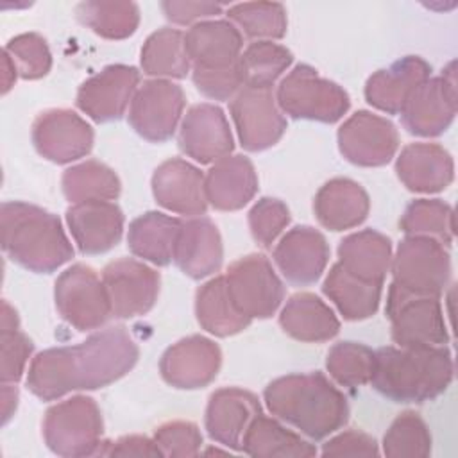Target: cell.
<instances>
[{
  "instance_id": "f1b7e54d",
  "label": "cell",
  "mask_w": 458,
  "mask_h": 458,
  "mask_svg": "<svg viewBox=\"0 0 458 458\" xmlns=\"http://www.w3.org/2000/svg\"><path fill=\"white\" fill-rule=\"evenodd\" d=\"M370 200L361 184L347 177L327 181L315 195L313 211L318 224L329 231H345L365 222Z\"/></svg>"
},
{
  "instance_id": "30bf717a",
  "label": "cell",
  "mask_w": 458,
  "mask_h": 458,
  "mask_svg": "<svg viewBox=\"0 0 458 458\" xmlns=\"http://www.w3.org/2000/svg\"><path fill=\"white\" fill-rule=\"evenodd\" d=\"M224 277L234 304L249 318L272 317L284 299L283 281L263 254H247L233 261Z\"/></svg>"
},
{
  "instance_id": "8992f818",
  "label": "cell",
  "mask_w": 458,
  "mask_h": 458,
  "mask_svg": "<svg viewBox=\"0 0 458 458\" xmlns=\"http://www.w3.org/2000/svg\"><path fill=\"white\" fill-rule=\"evenodd\" d=\"M279 109L295 120L335 123L349 111L347 91L336 82L324 79L310 64L293 66L276 91Z\"/></svg>"
},
{
  "instance_id": "ab89813d",
  "label": "cell",
  "mask_w": 458,
  "mask_h": 458,
  "mask_svg": "<svg viewBox=\"0 0 458 458\" xmlns=\"http://www.w3.org/2000/svg\"><path fill=\"white\" fill-rule=\"evenodd\" d=\"M399 225L406 234L429 236L442 245H451L454 238L453 208L440 199H417L410 202Z\"/></svg>"
},
{
  "instance_id": "7dc6e473",
  "label": "cell",
  "mask_w": 458,
  "mask_h": 458,
  "mask_svg": "<svg viewBox=\"0 0 458 458\" xmlns=\"http://www.w3.org/2000/svg\"><path fill=\"white\" fill-rule=\"evenodd\" d=\"M154 440L163 456H197L202 447V433L190 420H170L154 431Z\"/></svg>"
},
{
  "instance_id": "4316f807",
  "label": "cell",
  "mask_w": 458,
  "mask_h": 458,
  "mask_svg": "<svg viewBox=\"0 0 458 458\" xmlns=\"http://www.w3.org/2000/svg\"><path fill=\"white\" fill-rule=\"evenodd\" d=\"M399 181L415 193H437L445 190L454 179L451 154L438 143H410L395 161Z\"/></svg>"
},
{
  "instance_id": "7a4b0ae2",
  "label": "cell",
  "mask_w": 458,
  "mask_h": 458,
  "mask_svg": "<svg viewBox=\"0 0 458 458\" xmlns=\"http://www.w3.org/2000/svg\"><path fill=\"white\" fill-rule=\"evenodd\" d=\"M263 399L272 415L311 440H322L349 420L345 395L322 372L286 374L270 381Z\"/></svg>"
},
{
  "instance_id": "ee69618b",
  "label": "cell",
  "mask_w": 458,
  "mask_h": 458,
  "mask_svg": "<svg viewBox=\"0 0 458 458\" xmlns=\"http://www.w3.org/2000/svg\"><path fill=\"white\" fill-rule=\"evenodd\" d=\"M381 445L386 456H429L431 433L419 413L406 410L392 420Z\"/></svg>"
},
{
  "instance_id": "d590c367",
  "label": "cell",
  "mask_w": 458,
  "mask_h": 458,
  "mask_svg": "<svg viewBox=\"0 0 458 458\" xmlns=\"http://www.w3.org/2000/svg\"><path fill=\"white\" fill-rule=\"evenodd\" d=\"M140 63L143 73L150 77L184 79L191 68L184 34L172 27H163L152 32L141 47Z\"/></svg>"
},
{
  "instance_id": "f6af8a7d",
  "label": "cell",
  "mask_w": 458,
  "mask_h": 458,
  "mask_svg": "<svg viewBox=\"0 0 458 458\" xmlns=\"http://www.w3.org/2000/svg\"><path fill=\"white\" fill-rule=\"evenodd\" d=\"M21 79L36 81L45 77L52 68V54L43 36L36 32H25L18 34L13 39L7 41L4 48Z\"/></svg>"
},
{
  "instance_id": "484cf974",
  "label": "cell",
  "mask_w": 458,
  "mask_h": 458,
  "mask_svg": "<svg viewBox=\"0 0 458 458\" xmlns=\"http://www.w3.org/2000/svg\"><path fill=\"white\" fill-rule=\"evenodd\" d=\"M224 247L218 227L208 216L181 222L174 263L191 279L208 277L222 267Z\"/></svg>"
},
{
  "instance_id": "ba28073f",
  "label": "cell",
  "mask_w": 458,
  "mask_h": 458,
  "mask_svg": "<svg viewBox=\"0 0 458 458\" xmlns=\"http://www.w3.org/2000/svg\"><path fill=\"white\" fill-rule=\"evenodd\" d=\"M394 284L420 295H442L451 277V256L438 240L406 234L392 254Z\"/></svg>"
},
{
  "instance_id": "2e32d148",
  "label": "cell",
  "mask_w": 458,
  "mask_h": 458,
  "mask_svg": "<svg viewBox=\"0 0 458 458\" xmlns=\"http://www.w3.org/2000/svg\"><path fill=\"white\" fill-rule=\"evenodd\" d=\"M338 150L352 165L383 166L397 152L399 132L385 116L356 111L338 129Z\"/></svg>"
},
{
  "instance_id": "6da1fadb",
  "label": "cell",
  "mask_w": 458,
  "mask_h": 458,
  "mask_svg": "<svg viewBox=\"0 0 458 458\" xmlns=\"http://www.w3.org/2000/svg\"><path fill=\"white\" fill-rule=\"evenodd\" d=\"M140 349L123 326L91 333L77 345L38 352L27 372L29 390L41 401H55L70 392L104 388L123 377L138 361Z\"/></svg>"
},
{
  "instance_id": "52a82bcc",
  "label": "cell",
  "mask_w": 458,
  "mask_h": 458,
  "mask_svg": "<svg viewBox=\"0 0 458 458\" xmlns=\"http://www.w3.org/2000/svg\"><path fill=\"white\" fill-rule=\"evenodd\" d=\"M385 315L390 320L392 340L399 347L445 345L449 329L438 295H420L388 286Z\"/></svg>"
},
{
  "instance_id": "5b68a950",
  "label": "cell",
  "mask_w": 458,
  "mask_h": 458,
  "mask_svg": "<svg viewBox=\"0 0 458 458\" xmlns=\"http://www.w3.org/2000/svg\"><path fill=\"white\" fill-rule=\"evenodd\" d=\"M104 420L93 397L73 395L45 411L43 438L54 454L75 458L98 454Z\"/></svg>"
},
{
  "instance_id": "e575fe53",
  "label": "cell",
  "mask_w": 458,
  "mask_h": 458,
  "mask_svg": "<svg viewBox=\"0 0 458 458\" xmlns=\"http://www.w3.org/2000/svg\"><path fill=\"white\" fill-rule=\"evenodd\" d=\"M242 453L261 458H310L317 454V447L279 420L259 413L243 435Z\"/></svg>"
},
{
  "instance_id": "b9f144b4",
  "label": "cell",
  "mask_w": 458,
  "mask_h": 458,
  "mask_svg": "<svg viewBox=\"0 0 458 458\" xmlns=\"http://www.w3.org/2000/svg\"><path fill=\"white\" fill-rule=\"evenodd\" d=\"M376 351L358 342H338L326 356V369L329 376L345 388H358L370 383L374 372Z\"/></svg>"
},
{
  "instance_id": "681fc988",
  "label": "cell",
  "mask_w": 458,
  "mask_h": 458,
  "mask_svg": "<svg viewBox=\"0 0 458 458\" xmlns=\"http://www.w3.org/2000/svg\"><path fill=\"white\" fill-rule=\"evenodd\" d=\"M161 9L172 23L188 25L193 21H204V18H211L222 13V5L215 2H161Z\"/></svg>"
},
{
  "instance_id": "5bb4252c",
  "label": "cell",
  "mask_w": 458,
  "mask_h": 458,
  "mask_svg": "<svg viewBox=\"0 0 458 458\" xmlns=\"http://www.w3.org/2000/svg\"><path fill=\"white\" fill-rule=\"evenodd\" d=\"M111 313L114 318H134L148 313L159 295V274L134 258H120L102 270Z\"/></svg>"
},
{
  "instance_id": "ac0fdd59",
  "label": "cell",
  "mask_w": 458,
  "mask_h": 458,
  "mask_svg": "<svg viewBox=\"0 0 458 458\" xmlns=\"http://www.w3.org/2000/svg\"><path fill=\"white\" fill-rule=\"evenodd\" d=\"M220 365V347L211 338L190 335L163 352L159 372L170 386L195 390L208 386L216 377Z\"/></svg>"
},
{
  "instance_id": "7402d4cb",
  "label": "cell",
  "mask_w": 458,
  "mask_h": 458,
  "mask_svg": "<svg viewBox=\"0 0 458 458\" xmlns=\"http://www.w3.org/2000/svg\"><path fill=\"white\" fill-rule=\"evenodd\" d=\"M259 413L261 404L256 394L238 386H225L209 395L204 426L211 440L227 449L242 451L243 435Z\"/></svg>"
},
{
  "instance_id": "f907efd6",
  "label": "cell",
  "mask_w": 458,
  "mask_h": 458,
  "mask_svg": "<svg viewBox=\"0 0 458 458\" xmlns=\"http://www.w3.org/2000/svg\"><path fill=\"white\" fill-rule=\"evenodd\" d=\"M106 456H163L154 438L143 435L120 437L114 442H102L100 453Z\"/></svg>"
},
{
  "instance_id": "e0dca14e",
  "label": "cell",
  "mask_w": 458,
  "mask_h": 458,
  "mask_svg": "<svg viewBox=\"0 0 458 458\" xmlns=\"http://www.w3.org/2000/svg\"><path fill=\"white\" fill-rule=\"evenodd\" d=\"M138 84V68L129 64H109L79 86L75 104L98 123L120 120L131 106Z\"/></svg>"
},
{
  "instance_id": "603a6c76",
  "label": "cell",
  "mask_w": 458,
  "mask_h": 458,
  "mask_svg": "<svg viewBox=\"0 0 458 458\" xmlns=\"http://www.w3.org/2000/svg\"><path fill=\"white\" fill-rule=\"evenodd\" d=\"M204 177L206 175L186 159H166L152 175L154 199L172 213L202 216L208 209Z\"/></svg>"
},
{
  "instance_id": "f546056e",
  "label": "cell",
  "mask_w": 458,
  "mask_h": 458,
  "mask_svg": "<svg viewBox=\"0 0 458 458\" xmlns=\"http://www.w3.org/2000/svg\"><path fill=\"white\" fill-rule=\"evenodd\" d=\"M279 324L288 336L308 344L327 342L340 331V320L329 304L310 292L295 293L286 301Z\"/></svg>"
},
{
  "instance_id": "44dd1931",
  "label": "cell",
  "mask_w": 458,
  "mask_h": 458,
  "mask_svg": "<svg viewBox=\"0 0 458 458\" xmlns=\"http://www.w3.org/2000/svg\"><path fill=\"white\" fill-rule=\"evenodd\" d=\"M329 254V243L320 231L310 225H297L279 240L272 258L288 283L308 286L320 279Z\"/></svg>"
},
{
  "instance_id": "d6a6232c",
  "label": "cell",
  "mask_w": 458,
  "mask_h": 458,
  "mask_svg": "<svg viewBox=\"0 0 458 458\" xmlns=\"http://www.w3.org/2000/svg\"><path fill=\"white\" fill-rule=\"evenodd\" d=\"M181 222L175 216L161 211H147L129 224L127 247L129 250L152 265L165 267L174 261L175 240L181 229Z\"/></svg>"
},
{
  "instance_id": "ffe728a7",
  "label": "cell",
  "mask_w": 458,
  "mask_h": 458,
  "mask_svg": "<svg viewBox=\"0 0 458 458\" xmlns=\"http://www.w3.org/2000/svg\"><path fill=\"white\" fill-rule=\"evenodd\" d=\"M191 72H225L240 64L243 36L227 20H204L193 23L184 34Z\"/></svg>"
},
{
  "instance_id": "277c9868",
  "label": "cell",
  "mask_w": 458,
  "mask_h": 458,
  "mask_svg": "<svg viewBox=\"0 0 458 458\" xmlns=\"http://www.w3.org/2000/svg\"><path fill=\"white\" fill-rule=\"evenodd\" d=\"M0 233L4 252L30 272L50 274L73 258L72 242L59 216L36 204L4 202Z\"/></svg>"
},
{
  "instance_id": "7c38bea8",
  "label": "cell",
  "mask_w": 458,
  "mask_h": 458,
  "mask_svg": "<svg viewBox=\"0 0 458 458\" xmlns=\"http://www.w3.org/2000/svg\"><path fill=\"white\" fill-rule=\"evenodd\" d=\"M229 111L242 147L261 152L274 147L286 131V118L270 88L242 86L231 98Z\"/></svg>"
},
{
  "instance_id": "c3c4849f",
  "label": "cell",
  "mask_w": 458,
  "mask_h": 458,
  "mask_svg": "<svg viewBox=\"0 0 458 458\" xmlns=\"http://www.w3.org/2000/svg\"><path fill=\"white\" fill-rule=\"evenodd\" d=\"M379 453L376 438L356 429L338 433L322 445V456H377Z\"/></svg>"
},
{
  "instance_id": "816d5d0a",
  "label": "cell",
  "mask_w": 458,
  "mask_h": 458,
  "mask_svg": "<svg viewBox=\"0 0 458 458\" xmlns=\"http://www.w3.org/2000/svg\"><path fill=\"white\" fill-rule=\"evenodd\" d=\"M18 406V390L16 386H11L9 383H2V420L7 424V420L13 417Z\"/></svg>"
},
{
  "instance_id": "cb8c5ba5",
  "label": "cell",
  "mask_w": 458,
  "mask_h": 458,
  "mask_svg": "<svg viewBox=\"0 0 458 458\" xmlns=\"http://www.w3.org/2000/svg\"><path fill=\"white\" fill-rule=\"evenodd\" d=\"M66 224L82 254H104L123 234V213L111 200H84L66 209Z\"/></svg>"
},
{
  "instance_id": "f35d334b",
  "label": "cell",
  "mask_w": 458,
  "mask_h": 458,
  "mask_svg": "<svg viewBox=\"0 0 458 458\" xmlns=\"http://www.w3.org/2000/svg\"><path fill=\"white\" fill-rule=\"evenodd\" d=\"M293 63L292 52L274 41H254L240 55L243 86L270 88Z\"/></svg>"
},
{
  "instance_id": "836d02e7",
  "label": "cell",
  "mask_w": 458,
  "mask_h": 458,
  "mask_svg": "<svg viewBox=\"0 0 458 458\" xmlns=\"http://www.w3.org/2000/svg\"><path fill=\"white\" fill-rule=\"evenodd\" d=\"M195 315L202 329L220 338L238 335L252 322L234 304L224 276L211 277L199 286L195 293Z\"/></svg>"
},
{
  "instance_id": "4fadbf2b",
  "label": "cell",
  "mask_w": 458,
  "mask_h": 458,
  "mask_svg": "<svg viewBox=\"0 0 458 458\" xmlns=\"http://www.w3.org/2000/svg\"><path fill=\"white\" fill-rule=\"evenodd\" d=\"M401 122L410 134L433 138L449 129L456 114V77L451 61L440 77L426 79L406 100Z\"/></svg>"
},
{
  "instance_id": "f5cc1de1",
  "label": "cell",
  "mask_w": 458,
  "mask_h": 458,
  "mask_svg": "<svg viewBox=\"0 0 458 458\" xmlns=\"http://www.w3.org/2000/svg\"><path fill=\"white\" fill-rule=\"evenodd\" d=\"M2 70H4V73H2V93H7L13 88L14 81L18 77V70H16L11 55L5 50H4V59H2Z\"/></svg>"
},
{
  "instance_id": "8fae6325",
  "label": "cell",
  "mask_w": 458,
  "mask_h": 458,
  "mask_svg": "<svg viewBox=\"0 0 458 458\" xmlns=\"http://www.w3.org/2000/svg\"><path fill=\"white\" fill-rule=\"evenodd\" d=\"M184 104L186 97L179 84L168 79H148L138 86L127 118L141 138L163 143L174 136Z\"/></svg>"
},
{
  "instance_id": "60d3db41",
  "label": "cell",
  "mask_w": 458,
  "mask_h": 458,
  "mask_svg": "<svg viewBox=\"0 0 458 458\" xmlns=\"http://www.w3.org/2000/svg\"><path fill=\"white\" fill-rule=\"evenodd\" d=\"M231 23L256 41L281 39L286 34V9L277 2H243L227 9Z\"/></svg>"
},
{
  "instance_id": "8d00e7d4",
  "label": "cell",
  "mask_w": 458,
  "mask_h": 458,
  "mask_svg": "<svg viewBox=\"0 0 458 458\" xmlns=\"http://www.w3.org/2000/svg\"><path fill=\"white\" fill-rule=\"evenodd\" d=\"M61 186L72 204L84 200H114L122 191V182L114 170L95 159L82 161L64 170Z\"/></svg>"
},
{
  "instance_id": "d4e9b609",
  "label": "cell",
  "mask_w": 458,
  "mask_h": 458,
  "mask_svg": "<svg viewBox=\"0 0 458 458\" xmlns=\"http://www.w3.org/2000/svg\"><path fill=\"white\" fill-rule=\"evenodd\" d=\"M431 77V66L419 55H406L374 72L365 82L367 102L388 114H399L411 93Z\"/></svg>"
},
{
  "instance_id": "3957f363",
  "label": "cell",
  "mask_w": 458,
  "mask_h": 458,
  "mask_svg": "<svg viewBox=\"0 0 458 458\" xmlns=\"http://www.w3.org/2000/svg\"><path fill=\"white\" fill-rule=\"evenodd\" d=\"M453 372V356L445 345H388L376 351L370 383L394 403H426L447 390Z\"/></svg>"
},
{
  "instance_id": "83f0119b",
  "label": "cell",
  "mask_w": 458,
  "mask_h": 458,
  "mask_svg": "<svg viewBox=\"0 0 458 458\" xmlns=\"http://www.w3.org/2000/svg\"><path fill=\"white\" fill-rule=\"evenodd\" d=\"M206 199L215 209L236 211L258 191V175L249 157L234 154L218 159L204 177Z\"/></svg>"
},
{
  "instance_id": "bcb514c9",
  "label": "cell",
  "mask_w": 458,
  "mask_h": 458,
  "mask_svg": "<svg viewBox=\"0 0 458 458\" xmlns=\"http://www.w3.org/2000/svg\"><path fill=\"white\" fill-rule=\"evenodd\" d=\"M290 224L288 206L272 197L259 199L249 211V227L252 238L265 249L272 247L276 238Z\"/></svg>"
},
{
  "instance_id": "1f68e13d",
  "label": "cell",
  "mask_w": 458,
  "mask_h": 458,
  "mask_svg": "<svg viewBox=\"0 0 458 458\" xmlns=\"http://www.w3.org/2000/svg\"><path fill=\"white\" fill-rule=\"evenodd\" d=\"M322 292L345 320L354 322L376 315L381 302L383 283L360 279L340 263H335L324 279Z\"/></svg>"
},
{
  "instance_id": "74e56055",
  "label": "cell",
  "mask_w": 458,
  "mask_h": 458,
  "mask_svg": "<svg viewBox=\"0 0 458 458\" xmlns=\"http://www.w3.org/2000/svg\"><path fill=\"white\" fill-rule=\"evenodd\" d=\"M77 20L106 39H125L140 25V7L134 2H81Z\"/></svg>"
},
{
  "instance_id": "9c48e42d",
  "label": "cell",
  "mask_w": 458,
  "mask_h": 458,
  "mask_svg": "<svg viewBox=\"0 0 458 458\" xmlns=\"http://www.w3.org/2000/svg\"><path fill=\"white\" fill-rule=\"evenodd\" d=\"M54 299L59 315L77 331L98 329L113 317L102 277L84 263L61 272L55 279Z\"/></svg>"
},
{
  "instance_id": "7bdbcfd3",
  "label": "cell",
  "mask_w": 458,
  "mask_h": 458,
  "mask_svg": "<svg viewBox=\"0 0 458 458\" xmlns=\"http://www.w3.org/2000/svg\"><path fill=\"white\" fill-rule=\"evenodd\" d=\"M0 344H2V383H18L25 372L27 361L32 354L30 338L20 329V318L16 310L4 301L2 302V326H0Z\"/></svg>"
},
{
  "instance_id": "4dcf8cb0",
  "label": "cell",
  "mask_w": 458,
  "mask_h": 458,
  "mask_svg": "<svg viewBox=\"0 0 458 458\" xmlns=\"http://www.w3.org/2000/svg\"><path fill=\"white\" fill-rule=\"evenodd\" d=\"M338 263L360 279L385 283L392 263V242L374 229L352 233L338 245Z\"/></svg>"
},
{
  "instance_id": "d6986e66",
  "label": "cell",
  "mask_w": 458,
  "mask_h": 458,
  "mask_svg": "<svg viewBox=\"0 0 458 458\" xmlns=\"http://www.w3.org/2000/svg\"><path fill=\"white\" fill-rule=\"evenodd\" d=\"M179 148L200 165L216 163L234 148L229 122L215 104L191 106L179 129Z\"/></svg>"
},
{
  "instance_id": "9a60e30c",
  "label": "cell",
  "mask_w": 458,
  "mask_h": 458,
  "mask_svg": "<svg viewBox=\"0 0 458 458\" xmlns=\"http://www.w3.org/2000/svg\"><path fill=\"white\" fill-rule=\"evenodd\" d=\"M34 148L45 159L64 165L88 156L93 148L91 125L72 109H48L38 114L30 132Z\"/></svg>"
}]
</instances>
